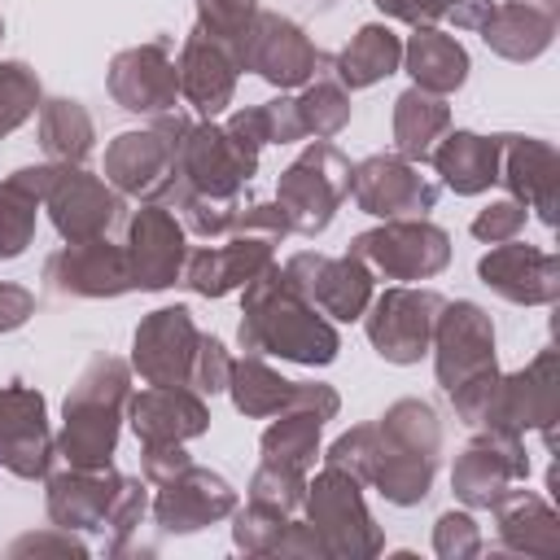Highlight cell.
Masks as SVG:
<instances>
[{
  "label": "cell",
  "mask_w": 560,
  "mask_h": 560,
  "mask_svg": "<svg viewBox=\"0 0 560 560\" xmlns=\"http://www.w3.org/2000/svg\"><path fill=\"white\" fill-rule=\"evenodd\" d=\"M241 350L245 354H276L302 368H324L337 359L341 337L332 328V319L306 302L284 271L271 262L262 276H254L241 289Z\"/></svg>",
  "instance_id": "cell-1"
},
{
  "label": "cell",
  "mask_w": 560,
  "mask_h": 560,
  "mask_svg": "<svg viewBox=\"0 0 560 560\" xmlns=\"http://www.w3.org/2000/svg\"><path fill=\"white\" fill-rule=\"evenodd\" d=\"M127 398H131V368L114 354H96L66 394L57 455L70 468H105L118 446V429L127 420Z\"/></svg>",
  "instance_id": "cell-2"
},
{
  "label": "cell",
  "mask_w": 560,
  "mask_h": 560,
  "mask_svg": "<svg viewBox=\"0 0 560 560\" xmlns=\"http://www.w3.org/2000/svg\"><path fill=\"white\" fill-rule=\"evenodd\" d=\"M258 144L236 136L228 122L201 118L184 131L179 158H175V179L162 192V206L175 201L179 192H201V197H232L245 192V184L258 171Z\"/></svg>",
  "instance_id": "cell-3"
},
{
  "label": "cell",
  "mask_w": 560,
  "mask_h": 560,
  "mask_svg": "<svg viewBox=\"0 0 560 560\" xmlns=\"http://www.w3.org/2000/svg\"><path fill=\"white\" fill-rule=\"evenodd\" d=\"M302 508H306V525L324 542V556L332 560H368L385 547V534L363 503V481L332 464H324L306 481Z\"/></svg>",
  "instance_id": "cell-4"
},
{
  "label": "cell",
  "mask_w": 560,
  "mask_h": 560,
  "mask_svg": "<svg viewBox=\"0 0 560 560\" xmlns=\"http://www.w3.org/2000/svg\"><path fill=\"white\" fill-rule=\"evenodd\" d=\"M346 197H350V158L328 140H311L280 171V184H276V206L289 232L298 236H319Z\"/></svg>",
  "instance_id": "cell-5"
},
{
  "label": "cell",
  "mask_w": 560,
  "mask_h": 560,
  "mask_svg": "<svg viewBox=\"0 0 560 560\" xmlns=\"http://www.w3.org/2000/svg\"><path fill=\"white\" fill-rule=\"evenodd\" d=\"M188 127L192 118L171 109V114H158L140 131H118L105 144V184H114L122 197L162 201V192L175 179V158H179V140Z\"/></svg>",
  "instance_id": "cell-6"
},
{
  "label": "cell",
  "mask_w": 560,
  "mask_h": 560,
  "mask_svg": "<svg viewBox=\"0 0 560 560\" xmlns=\"http://www.w3.org/2000/svg\"><path fill=\"white\" fill-rule=\"evenodd\" d=\"M350 254L363 258L385 280H433L451 262V236L420 219H385L350 241Z\"/></svg>",
  "instance_id": "cell-7"
},
{
  "label": "cell",
  "mask_w": 560,
  "mask_h": 560,
  "mask_svg": "<svg viewBox=\"0 0 560 560\" xmlns=\"http://www.w3.org/2000/svg\"><path fill=\"white\" fill-rule=\"evenodd\" d=\"M236 66L254 70L258 79H267L280 92H289V88H306L319 74L324 52L306 39V31L293 18L258 9L249 18L245 35L236 39Z\"/></svg>",
  "instance_id": "cell-8"
},
{
  "label": "cell",
  "mask_w": 560,
  "mask_h": 560,
  "mask_svg": "<svg viewBox=\"0 0 560 560\" xmlns=\"http://www.w3.org/2000/svg\"><path fill=\"white\" fill-rule=\"evenodd\" d=\"M442 302L446 298L438 289H411V284H394L381 298H372L363 311V328H368L372 350L398 368L420 363L429 354Z\"/></svg>",
  "instance_id": "cell-9"
},
{
  "label": "cell",
  "mask_w": 560,
  "mask_h": 560,
  "mask_svg": "<svg viewBox=\"0 0 560 560\" xmlns=\"http://www.w3.org/2000/svg\"><path fill=\"white\" fill-rule=\"evenodd\" d=\"M556 416H560V354L547 346L521 372H508V376L499 372L494 402L481 429H508L521 438L525 429H538L547 446H556Z\"/></svg>",
  "instance_id": "cell-10"
},
{
  "label": "cell",
  "mask_w": 560,
  "mask_h": 560,
  "mask_svg": "<svg viewBox=\"0 0 560 560\" xmlns=\"http://www.w3.org/2000/svg\"><path fill=\"white\" fill-rule=\"evenodd\" d=\"M337 411H341V398H337L332 385H324V381H293L289 402L276 411V420L258 438L262 464H284V468L311 472L315 455H319V429Z\"/></svg>",
  "instance_id": "cell-11"
},
{
  "label": "cell",
  "mask_w": 560,
  "mask_h": 560,
  "mask_svg": "<svg viewBox=\"0 0 560 560\" xmlns=\"http://www.w3.org/2000/svg\"><path fill=\"white\" fill-rule=\"evenodd\" d=\"M280 271L306 302H315L328 319H341V324L363 319L368 302L376 298L372 293V267L354 254L332 258V254H319V249H302Z\"/></svg>",
  "instance_id": "cell-12"
},
{
  "label": "cell",
  "mask_w": 560,
  "mask_h": 560,
  "mask_svg": "<svg viewBox=\"0 0 560 560\" xmlns=\"http://www.w3.org/2000/svg\"><path fill=\"white\" fill-rule=\"evenodd\" d=\"M529 477L525 438L508 429H477L451 468V490L468 508H494L516 481Z\"/></svg>",
  "instance_id": "cell-13"
},
{
  "label": "cell",
  "mask_w": 560,
  "mask_h": 560,
  "mask_svg": "<svg viewBox=\"0 0 560 560\" xmlns=\"http://www.w3.org/2000/svg\"><path fill=\"white\" fill-rule=\"evenodd\" d=\"M44 206H48V219L61 241L109 236V228L122 219V192L114 184H105L101 175L70 166V162H52Z\"/></svg>",
  "instance_id": "cell-14"
},
{
  "label": "cell",
  "mask_w": 560,
  "mask_h": 560,
  "mask_svg": "<svg viewBox=\"0 0 560 560\" xmlns=\"http://www.w3.org/2000/svg\"><path fill=\"white\" fill-rule=\"evenodd\" d=\"M350 197L363 214L376 219H420L438 206V184L420 175V162L398 153H372L350 166Z\"/></svg>",
  "instance_id": "cell-15"
},
{
  "label": "cell",
  "mask_w": 560,
  "mask_h": 560,
  "mask_svg": "<svg viewBox=\"0 0 560 560\" xmlns=\"http://www.w3.org/2000/svg\"><path fill=\"white\" fill-rule=\"evenodd\" d=\"M52 455H57V438L48 433L44 394L22 381L0 385V468L22 481H39L48 477Z\"/></svg>",
  "instance_id": "cell-16"
},
{
  "label": "cell",
  "mask_w": 560,
  "mask_h": 560,
  "mask_svg": "<svg viewBox=\"0 0 560 560\" xmlns=\"http://www.w3.org/2000/svg\"><path fill=\"white\" fill-rule=\"evenodd\" d=\"M127 267H131V284L136 289H171L175 280H184V262H188V228L175 219L171 206L162 201H144L131 219H127Z\"/></svg>",
  "instance_id": "cell-17"
},
{
  "label": "cell",
  "mask_w": 560,
  "mask_h": 560,
  "mask_svg": "<svg viewBox=\"0 0 560 560\" xmlns=\"http://www.w3.org/2000/svg\"><path fill=\"white\" fill-rule=\"evenodd\" d=\"M105 88H109L114 105L127 114H144V118L171 114L179 101V70H175L171 44L149 39V44L114 52V61L105 70Z\"/></svg>",
  "instance_id": "cell-18"
},
{
  "label": "cell",
  "mask_w": 560,
  "mask_h": 560,
  "mask_svg": "<svg viewBox=\"0 0 560 560\" xmlns=\"http://www.w3.org/2000/svg\"><path fill=\"white\" fill-rule=\"evenodd\" d=\"M429 350L438 385L451 394L468 376L494 368V324L477 302H442Z\"/></svg>",
  "instance_id": "cell-19"
},
{
  "label": "cell",
  "mask_w": 560,
  "mask_h": 560,
  "mask_svg": "<svg viewBox=\"0 0 560 560\" xmlns=\"http://www.w3.org/2000/svg\"><path fill=\"white\" fill-rule=\"evenodd\" d=\"M44 280L61 298H122L136 289L131 267H127V249L114 245L109 236L66 241L44 262Z\"/></svg>",
  "instance_id": "cell-20"
},
{
  "label": "cell",
  "mask_w": 560,
  "mask_h": 560,
  "mask_svg": "<svg viewBox=\"0 0 560 560\" xmlns=\"http://www.w3.org/2000/svg\"><path fill=\"white\" fill-rule=\"evenodd\" d=\"M197 341L201 328L188 306H158L140 319L131 337V368L149 385H188Z\"/></svg>",
  "instance_id": "cell-21"
},
{
  "label": "cell",
  "mask_w": 560,
  "mask_h": 560,
  "mask_svg": "<svg viewBox=\"0 0 560 560\" xmlns=\"http://www.w3.org/2000/svg\"><path fill=\"white\" fill-rule=\"evenodd\" d=\"M477 280L512 306H551L560 298V258L538 245L503 241L477 258Z\"/></svg>",
  "instance_id": "cell-22"
},
{
  "label": "cell",
  "mask_w": 560,
  "mask_h": 560,
  "mask_svg": "<svg viewBox=\"0 0 560 560\" xmlns=\"http://www.w3.org/2000/svg\"><path fill=\"white\" fill-rule=\"evenodd\" d=\"M175 70H179V96L192 105L197 118H219L232 96H236V57L223 39H214L210 31L192 26L179 44V57H175Z\"/></svg>",
  "instance_id": "cell-23"
},
{
  "label": "cell",
  "mask_w": 560,
  "mask_h": 560,
  "mask_svg": "<svg viewBox=\"0 0 560 560\" xmlns=\"http://www.w3.org/2000/svg\"><path fill=\"white\" fill-rule=\"evenodd\" d=\"M236 512V490L228 486V477L188 464L179 477L158 486L153 499V521L162 534H197L223 516Z\"/></svg>",
  "instance_id": "cell-24"
},
{
  "label": "cell",
  "mask_w": 560,
  "mask_h": 560,
  "mask_svg": "<svg viewBox=\"0 0 560 560\" xmlns=\"http://www.w3.org/2000/svg\"><path fill=\"white\" fill-rule=\"evenodd\" d=\"M276 262V245L245 236V232H228L219 236V245L192 249L184 262V284L197 298H228L236 289H245L254 276H262Z\"/></svg>",
  "instance_id": "cell-25"
},
{
  "label": "cell",
  "mask_w": 560,
  "mask_h": 560,
  "mask_svg": "<svg viewBox=\"0 0 560 560\" xmlns=\"http://www.w3.org/2000/svg\"><path fill=\"white\" fill-rule=\"evenodd\" d=\"M499 184H508L512 201L534 210L547 228L556 223V184H560V153L538 136H499Z\"/></svg>",
  "instance_id": "cell-26"
},
{
  "label": "cell",
  "mask_w": 560,
  "mask_h": 560,
  "mask_svg": "<svg viewBox=\"0 0 560 560\" xmlns=\"http://www.w3.org/2000/svg\"><path fill=\"white\" fill-rule=\"evenodd\" d=\"M44 481H48V494H44L48 521L79 534V529L109 525L122 472H114V464H105V468H70L66 464V472H48Z\"/></svg>",
  "instance_id": "cell-27"
},
{
  "label": "cell",
  "mask_w": 560,
  "mask_h": 560,
  "mask_svg": "<svg viewBox=\"0 0 560 560\" xmlns=\"http://www.w3.org/2000/svg\"><path fill=\"white\" fill-rule=\"evenodd\" d=\"M127 420L140 446L149 442H192L210 429V407L188 385H149L127 398Z\"/></svg>",
  "instance_id": "cell-28"
},
{
  "label": "cell",
  "mask_w": 560,
  "mask_h": 560,
  "mask_svg": "<svg viewBox=\"0 0 560 560\" xmlns=\"http://www.w3.org/2000/svg\"><path fill=\"white\" fill-rule=\"evenodd\" d=\"M494 525H499V547L503 551L538 556V560L560 556V516L534 490H508L494 503Z\"/></svg>",
  "instance_id": "cell-29"
},
{
  "label": "cell",
  "mask_w": 560,
  "mask_h": 560,
  "mask_svg": "<svg viewBox=\"0 0 560 560\" xmlns=\"http://www.w3.org/2000/svg\"><path fill=\"white\" fill-rule=\"evenodd\" d=\"M429 162L438 166L442 184L455 197H477L499 184V136H477V131H446Z\"/></svg>",
  "instance_id": "cell-30"
},
{
  "label": "cell",
  "mask_w": 560,
  "mask_h": 560,
  "mask_svg": "<svg viewBox=\"0 0 560 560\" xmlns=\"http://www.w3.org/2000/svg\"><path fill=\"white\" fill-rule=\"evenodd\" d=\"M52 179V162L44 166H18L13 175L0 179V258H22L26 245L35 241L39 206Z\"/></svg>",
  "instance_id": "cell-31"
},
{
  "label": "cell",
  "mask_w": 560,
  "mask_h": 560,
  "mask_svg": "<svg viewBox=\"0 0 560 560\" xmlns=\"http://www.w3.org/2000/svg\"><path fill=\"white\" fill-rule=\"evenodd\" d=\"M402 66L416 79V88L438 92V96L459 92L468 83V70H472L468 48L438 26H416V35L402 44Z\"/></svg>",
  "instance_id": "cell-32"
},
{
  "label": "cell",
  "mask_w": 560,
  "mask_h": 560,
  "mask_svg": "<svg viewBox=\"0 0 560 560\" xmlns=\"http://www.w3.org/2000/svg\"><path fill=\"white\" fill-rule=\"evenodd\" d=\"M556 26H560V18H547V13L529 9V4H512L508 0V4H494L477 31H481V39H486V48L494 57L534 61V57H542L551 48Z\"/></svg>",
  "instance_id": "cell-33"
},
{
  "label": "cell",
  "mask_w": 560,
  "mask_h": 560,
  "mask_svg": "<svg viewBox=\"0 0 560 560\" xmlns=\"http://www.w3.org/2000/svg\"><path fill=\"white\" fill-rule=\"evenodd\" d=\"M402 66V39L385 26V22H368L350 35V44L328 61L332 79L354 92V88H372L381 79H389L394 70Z\"/></svg>",
  "instance_id": "cell-34"
},
{
  "label": "cell",
  "mask_w": 560,
  "mask_h": 560,
  "mask_svg": "<svg viewBox=\"0 0 560 560\" xmlns=\"http://www.w3.org/2000/svg\"><path fill=\"white\" fill-rule=\"evenodd\" d=\"M394 153L407 158V162H429L433 144L451 131V105L446 96L438 92H424V88H407L398 101H394Z\"/></svg>",
  "instance_id": "cell-35"
},
{
  "label": "cell",
  "mask_w": 560,
  "mask_h": 560,
  "mask_svg": "<svg viewBox=\"0 0 560 560\" xmlns=\"http://www.w3.org/2000/svg\"><path fill=\"white\" fill-rule=\"evenodd\" d=\"M92 144H96V127H92V114L83 109V101L52 96L39 105V149L48 162L83 166Z\"/></svg>",
  "instance_id": "cell-36"
},
{
  "label": "cell",
  "mask_w": 560,
  "mask_h": 560,
  "mask_svg": "<svg viewBox=\"0 0 560 560\" xmlns=\"http://www.w3.org/2000/svg\"><path fill=\"white\" fill-rule=\"evenodd\" d=\"M228 394H232V407L241 416H276L289 394H293V381H284L262 354H245V359H232V376H228Z\"/></svg>",
  "instance_id": "cell-37"
},
{
  "label": "cell",
  "mask_w": 560,
  "mask_h": 560,
  "mask_svg": "<svg viewBox=\"0 0 560 560\" xmlns=\"http://www.w3.org/2000/svg\"><path fill=\"white\" fill-rule=\"evenodd\" d=\"M298 101V118H302V136H315V140H332L346 122H350V92L332 79V70H328V57H324V66H319V74L302 88V96H293Z\"/></svg>",
  "instance_id": "cell-38"
},
{
  "label": "cell",
  "mask_w": 560,
  "mask_h": 560,
  "mask_svg": "<svg viewBox=\"0 0 560 560\" xmlns=\"http://www.w3.org/2000/svg\"><path fill=\"white\" fill-rule=\"evenodd\" d=\"M385 18L407 22V26H455V31H477L494 0H372Z\"/></svg>",
  "instance_id": "cell-39"
},
{
  "label": "cell",
  "mask_w": 560,
  "mask_h": 560,
  "mask_svg": "<svg viewBox=\"0 0 560 560\" xmlns=\"http://www.w3.org/2000/svg\"><path fill=\"white\" fill-rule=\"evenodd\" d=\"M376 429L407 446V451H420V455H442V424H438V411L424 402V398H398L385 407V416L376 420Z\"/></svg>",
  "instance_id": "cell-40"
},
{
  "label": "cell",
  "mask_w": 560,
  "mask_h": 560,
  "mask_svg": "<svg viewBox=\"0 0 560 560\" xmlns=\"http://www.w3.org/2000/svg\"><path fill=\"white\" fill-rule=\"evenodd\" d=\"M44 105L39 74L26 61H0V140L13 136Z\"/></svg>",
  "instance_id": "cell-41"
},
{
  "label": "cell",
  "mask_w": 560,
  "mask_h": 560,
  "mask_svg": "<svg viewBox=\"0 0 560 560\" xmlns=\"http://www.w3.org/2000/svg\"><path fill=\"white\" fill-rule=\"evenodd\" d=\"M306 499V472L298 468H284V464H258L254 477H249V503H262V508H276L284 516H293Z\"/></svg>",
  "instance_id": "cell-42"
},
{
  "label": "cell",
  "mask_w": 560,
  "mask_h": 560,
  "mask_svg": "<svg viewBox=\"0 0 560 560\" xmlns=\"http://www.w3.org/2000/svg\"><path fill=\"white\" fill-rule=\"evenodd\" d=\"M289 516L276 512V508H262V503H249L241 512H232V542L245 551V556H271L276 538L284 534Z\"/></svg>",
  "instance_id": "cell-43"
},
{
  "label": "cell",
  "mask_w": 560,
  "mask_h": 560,
  "mask_svg": "<svg viewBox=\"0 0 560 560\" xmlns=\"http://www.w3.org/2000/svg\"><path fill=\"white\" fill-rule=\"evenodd\" d=\"M254 13H258L254 0H197V26L210 31L214 39H223L232 48V57H236V39L245 35Z\"/></svg>",
  "instance_id": "cell-44"
},
{
  "label": "cell",
  "mask_w": 560,
  "mask_h": 560,
  "mask_svg": "<svg viewBox=\"0 0 560 560\" xmlns=\"http://www.w3.org/2000/svg\"><path fill=\"white\" fill-rule=\"evenodd\" d=\"M372 459H376V424H354L350 433H341L328 451H324V464L368 481L372 477Z\"/></svg>",
  "instance_id": "cell-45"
},
{
  "label": "cell",
  "mask_w": 560,
  "mask_h": 560,
  "mask_svg": "<svg viewBox=\"0 0 560 560\" xmlns=\"http://www.w3.org/2000/svg\"><path fill=\"white\" fill-rule=\"evenodd\" d=\"M228 376H232V354L223 350L219 337L201 332L197 354H192V372H188V389H197L201 398L206 394H228Z\"/></svg>",
  "instance_id": "cell-46"
},
{
  "label": "cell",
  "mask_w": 560,
  "mask_h": 560,
  "mask_svg": "<svg viewBox=\"0 0 560 560\" xmlns=\"http://www.w3.org/2000/svg\"><path fill=\"white\" fill-rule=\"evenodd\" d=\"M433 551L442 560H468L481 551V529L468 512H442L433 525Z\"/></svg>",
  "instance_id": "cell-47"
},
{
  "label": "cell",
  "mask_w": 560,
  "mask_h": 560,
  "mask_svg": "<svg viewBox=\"0 0 560 560\" xmlns=\"http://www.w3.org/2000/svg\"><path fill=\"white\" fill-rule=\"evenodd\" d=\"M525 206L521 201H512V197H503V201H490L477 219H472V236L481 241V245H503V241H516L521 232H525Z\"/></svg>",
  "instance_id": "cell-48"
},
{
  "label": "cell",
  "mask_w": 560,
  "mask_h": 560,
  "mask_svg": "<svg viewBox=\"0 0 560 560\" xmlns=\"http://www.w3.org/2000/svg\"><path fill=\"white\" fill-rule=\"evenodd\" d=\"M188 464H192V455L184 451V442H149V446L140 451V477H144L149 486H162V481L179 477Z\"/></svg>",
  "instance_id": "cell-49"
},
{
  "label": "cell",
  "mask_w": 560,
  "mask_h": 560,
  "mask_svg": "<svg viewBox=\"0 0 560 560\" xmlns=\"http://www.w3.org/2000/svg\"><path fill=\"white\" fill-rule=\"evenodd\" d=\"M262 118H267V144H293V140H306L302 136V118H298V101L293 96H276L262 105Z\"/></svg>",
  "instance_id": "cell-50"
},
{
  "label": "cell",
  "mask_w": 560,
  "mask_h": 560,
  "mask_svg": "<svg viewBox=\"0 0 560 560\" xmlns=\"http://www.w3.org/2000/svg\"><path fill=\"white\" fill-rule=\"evenodd\" d=\"M31 311H35V293H31V289H22V284L0 280V332L22 328V324L31 319Z\"/></svg>",
  "instance_id": "cell-51"
},
{
  "label": "cell",
  "mask_w": 560,
  "mask_h": 560,
  "mask_svg": "<svg viewBox=\"0 0 560 560\" xmlns=\"http://www.w3.org/2000/svg\"><path fill=\"white\" fill-rule=\"evenodd\" d=\"M9 551L13 556H22V551H70V556H88V547L74 538V529H61V525H52L48 534H26Z\"/></svg>",
  "instance_id": "cell-52"
},
{
  "label": "cell",
  "mask_w": 560,
  "mask_h": 560,
  "mask_svg": "<svg viewBox=\"0 0 560 560\" xmlns=\"http://www.w3.org/2000/svg\"><path fill=\"white\" fill-rule=\"evenodd\" d=\"M512 4H529V9H538L547 18H560V0H512Z\"/></svg>",
  "instance_id": "cell-53"
},
{
  "label": "cell",
  "mask_w": 560,
  "mask_h": 560,
  "mask_svg": "<svg viewBox=\"0 0 560 560\" xmlns=\"http://www.w3.org/2000/svg\"><path fill=\"white\" fill-rule=\"evenodd\" d=\"M302 4H311V9H332L337 0H302Z\"/></svg>",
  "instance_id": "cell-54"
},
{
  "label": "cell",
  "mask_w": 560,
  "mask_h": 560,
  "mask_svg": "<svg viewBox=\"0 0 560 560\" xmlns=\"http://www.w3.org/2000/svg\"><path fill=\"white\" fill-rule=\"evenodd\" d=\"M0 39H4V18H0Z\"/></svg>",
  "instance_id": "cell-55"
}]
</instances>
